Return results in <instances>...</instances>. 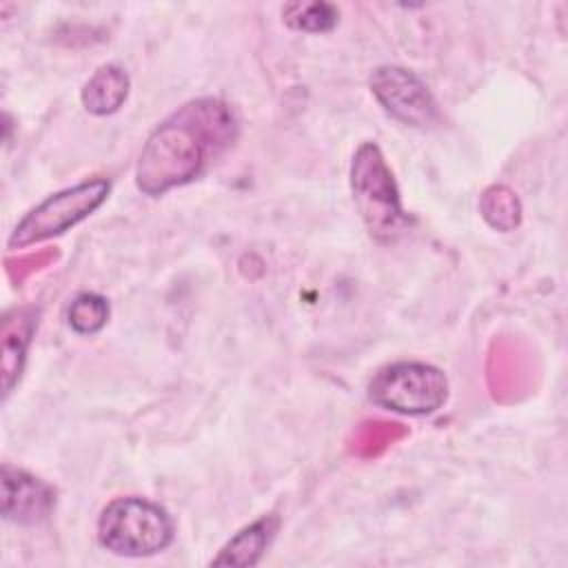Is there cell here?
Wrapping results in <instances>:
<instances>
[{"label":"cell","mask_w":568,"mask_h":568,"mask_svg":"<svg viewBox=\"0 0 568 568\" xmlns=\"http://www.w3.org/2000/svg\"><path fill=\"white\" fill-rule=\"evenodd\" d=\"M240 120L220 98H197L178 106L146 138L135 166L144 195H164L197 180L237 140Z\"/></svg>","instance_id":"obj_1"},{"label":"cell","mask_w":568,"mask_h":568,"mask_svg":"<svg viewBox=\"0 0 568 568\" xmlns=\"http://www.w3.org/2000/svg\"><path fill=\"white\" fill-rule=\"evenodd\" d=\"M351 191L355 209L373 240L395 242L408 231L410 217L402 209L393 171L375 142L357 146L351 162Z\"/></svg>","instance_id":"obj_2"},{"label":"cell","mask_w":568,"mask_h":568,"mask_svg":"<svg viewBox=\"0 0 568 568\" xmlns=\"http://www.w3.org/2000/svg\"><path fill=\"white\" fill-rule=\"evenodd\" d=\"M98 539L113 555L149 557L173 541V521L162 506L144 497H118L100 513Z\"/></svg>","instance_id":"obj_3"},{"label":"cell","mask_w":568,"mask_h":568,"mask_svg":"<svg viewBox=\"0 0 568 568\" xmlns=\"http://www.w3.org/2000/svg\"><path fill=\"white\" fill-rule=\"evenodd\" d=\"M109 191L111 182L106 178H93L49 195L13 226L7 246L16 251L67 233L100 209L109 197Z\"/></svg>","instance_id":"obj_4"},{"label":"cell","mask_w":568,"mask_h":568,"mask_svg":"<svg viewBox=\"0 0 568 568\" xmlns=\"http://www.w3.org/2000/svg\"><path fill=\"white\" fill-rule=\"evenodd\" d=\"M368 399L402 415H430L448 399L446 375L424 362H393L368 382Z\"/></svg>","instance_id":"obj_5"},{"label":"cell","mask_w":568,"mask_h":568,"mask_svg":"<svg viewBox=\"0 0 568 568\" xmlns=\"http://www.w3.org/2000/svg\"><path fill=\"white\" fill-rule=\"evenodd\" d=\"M371 93L397 122L426 129L437 120V102L419 75L404 67L384 64L368 78Z\"/></svg>","instance_id":"obj_6"},{"label":"cell","mask_w":568,"mask_h":568,"mask_svg":"<svg viewBox=\"0 0 568 568\" xmlns=\"http://www.w3.org/2000/svg\"><path fill=\"white\" fill-rule=\"evenodd\" d=\"M53 490L31 473L2 464V517L22 526L44 521L53 510Z\"/></svg>","instance_id":"obj_7"},{"label":"cell","mask_w":568,"mask_h":568,"mask_svg":"<svg viewBox=\"0 0 568 568\" xmlns=\"http://www.w3.org/2000/svg\"><path fill=\"white\" fill-rule=\"evenodd\" d=\"M38 326V311L31 306L13 308L2 320V393L13 390L27 362V348Z\"/></svg>","instance_id":"obj_8"},{"label":"cell","mask_w":568,"mask_h":568,"mask_svg":"<svg viewBox=\"0 0 568 568\" xmlns=\"http://www.w3.org/2000/svg\"><path fill=\"white\" fill-rule=\"evenodd\" d=\"M280 519L275 515H264L257 521L244 526L235 532L220 550L217 557L211 559L213 566H255L268 544L277 532Z\"/></svg>","instance_id":"obj_9"},{"label":"cell","mask_w":568,"mask_h":568,"mask_svg":"<svg viewBox=\"0 0 568 568\" xmlns=\"http://www.w3.org/2000/svg\"><path fill=\"white\" fill-rule=\"evenodd\" d=\"M129 75L118 64H102L82 87L80 100L93 115L115 113L129 95Z\"/></svg>","instance_id":"obj_10"},{"label":"cell","mask_w":568,"mask_h":568,"mask_svg":"<svg viewBox=\"0 0 568 568\" xmlns=\"http://www.w3.org/2000/svg\"><path fill=\"white\" fill-rule=\"evenodd\" d=\"M282 18L291 29L324 33L337 24L339 11L328 2H291L282 9Z\"/></svg>","instance_id":"obj_11"},{"label":"cell","mask_w":568,"mask_h":568,"mask_svg":"<svg viewBox=\"0 0 568 568\" xmlns=\"http://www.w3.org/2000/svg\"><path fill=\"white\" fill-rule=\"evenodd\" d=\"M479 209H481L484 220L493 229L504 231V233L513 231L521 220L519 200L515 197V193L508 186H501V184H495V186L486 189V193L481 195Z\"/></svg>","instance_id":"obj_12"},{"label":"cell","mask_w":568,"mask_h":568,"mask_svg":"<svg viewBox=\"0 0 568 568\" xmlns=\"http://www.w3.org/2000/svg\"><path fill=\"white\" fill-rule=\"evenodd\" d=\"M67 320L78 335H93L109 320V302L98 293H80L69 304Z\"/></svg>","instance_id":"obj_13"}]
</instances>
